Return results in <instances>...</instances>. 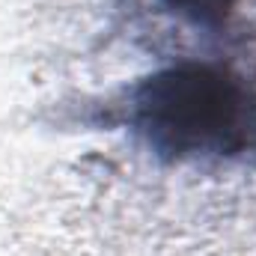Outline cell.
Masks as SVG:
<instances>
[{
	"mask_svg": "<svg viewBox=\"0 0 256 256\" xmlns=\"http://www.w3.org/2000/svg\"><path fill=\"white\" fill-rule=\"evenodd\" d=\"M126 126L161 161H238L256 155V84L224 63L158 68L128 90Z\"/></svg>",
	"mask_w": 256,
	"mask_h": 256,
	"instance_id": "cell-1",
	"label": "cell"
},
{
	"mask_svg": "<svg viewBox=\"0 0 256 256\" xmlns=\"http://www.w3.org/2000/svg\"><path fill=\"white\" fill-rule=\"evenodd\" d=\"M173 15L191 21L206 30H220L230 24V18L238 12L244 0H161Z\"/></svg>",
	"mask_w": 256,
	"mask_h": 256,
	"instance_id": "cell-2",
	"label": "cell"
}]
</instances>
